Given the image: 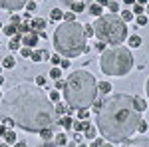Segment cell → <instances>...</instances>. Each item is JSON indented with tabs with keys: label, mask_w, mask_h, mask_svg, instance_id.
<instances>
[{
	"label": "cell",
	"mask_w": 149,
	"mask_h": 147,
	"mask_svg": "<svg viewBox=\"0 0 149 147\" xmlns=\"http://www.w3.org/2000/svg\"><path fill=\"white\" fill-rule=\"evenodd\" d=\"M0 117H10L26 131H42L56 123L58 113L48 93L32 86H18L2 100Z\"/></svg>",
	"instance_id": "1"
},
{
	"label": "cell",
	"mask_w": 149,
	"mask_h": 147,
	"mask_svg": "<svg viewBox=\"0 0 149 147\" xmlns=\"http://www.w3.org/2000/svg\"><path fill=\"white\" fill-rule=\"evenodd\" d=\"M95 117H97V127L102 135L109 143H123L137 131L141 111L135 105L133 95L115 93L102 102V107Z\"/></svg>",
	"instance_id": "2"
},
{
	"label": "cell",
	"mask_w": 149,
	"mask_h": 147,
	"mask_svg": "<svg viewBox=\"0 0 149 147\" xmlns=\"http://www.w3.org/2000/svg\"><path fill=\"white\" fill-rule=\"evenodd\" d=\"M64 100L70 109H88L97 100V82L90 72L76 70L64 84Z\"/></svg>",
	"instance_id": "3"
},
{
	"label": "cell",
	"mask_w": 149,
	"mask_h": 147,
	"mask_svg": "<svg viewBox=\"0 0 149 147\" xmlns=\"http://www.w3.org/2000/svg\"><path fill=\"white\" fill-rule=\"evenodd\" d=\"M54 46L58 54L64 58H76L88 50L86 46V32L80 22H64L54 32Z\"/></svg>",
	"instance_id": "4"
},
{
	"label": "cell",
	"mask_w": 149,
	"mask_h": 147,
	"mask_svg": "<svg viewBox=\"0 0 149 147\" xmlns=\"http://www.w3.org/2000/svg\"><path fill=\"white\" fill-rule=\"evenodd\" d=\"M100 66H102V72L105 76H125L133 68V54L123 46L103 50Z\"/></svg>",
	"instance_id": "5"
},
{
	"label": "cell",
	"mask_w": 149,
	"mask_h": 147,
	"mask_svg": "<svg viewBox=\"0 0 149 147\" xmlns=\"http://www.w3.org/2000/svg\"><path fill=\"white\" fill-rule=\"evenodd\" d=\"M93 36H97L105 44L117 46L127 38V26L115 14H105V16L102 14L93 24Z\"/></svg>",
	"instance_id": "6"
},
{
	"label": "cell",
	"mask_w": 149,
	"mask_h": 147,
	"mask_svg": "<svg viewBox=\"0 0 149 147\" xmlns=\"http://www.w3.org/2000/svg\"><path fill=\"white\" fill-rule=\"evenodd\" d=\"M28 4V0H0V6L4 10H20Z\"/></svg>",
	"instance_id": "7"
},
{
	"label": "cell",
	"mask_w": 149,
	"mask_h": 147,
	"mask_svg": "<svg viewBox=\"0 0 149 147\" xmlns=\"http://www.w3.org/2000/svg\"><path fill=\"white\" fill-rule=\"evenodd\" d=\"M38 40H40V34H38L36 30H30L28 34L22 36V44L26 46V48H34V46L38 44Z\"/></svg>",
	"instance_id": "8"
},
{
	"label": "cell",
	"mask_w": 149,
	"mask_h": 147,
	"mask_svg": "<svg viewBox=\"0 0 149 147\" xmlns=\"http://www.w3.org/2000/svg\"><path fill=\"white\" fill-rule=\"evenodd\" d=\"M123 147H149V137H135V139H125Z\"/></svg>",
	"instance_id": "9"
},
{
	"label": "cell",
	"mask_w": 149,
	"mask_h": 147,
	"mask_svg": "<svg viewBox=\"0 0 149 147\" xmlns=\"http://www.w3.org/2000/svg\"><path fill=\"white\" fill-rule=\"evenodd\" d=\"M44 28H46V20L44 18H36L30 24V30H36V32H44Z\"/></svg>",
	"instance_id": "10"
},
{
	"label": "cell",
	"mask_w": 149,
	"mask_h": 147,
	"mask_svg": "<svg viewBox=\"0 0 149 147\" xmlns=\"http://www.w3.org/2000/svg\"><path fill=\"white\" fill-rule=\"evenodd\" d=\"M20 44H22V34H18V32H16V34L12 36V40H10V44H8V48L14 52V50H20Z\"/></svg>",
	"instance_id": "11"
},
{
	"label": "cell",
	"mask_w": 149,
	"mask_h": 147,
	"mask_svg": "<svg viewBox=\"0 0 149 147\" xmlns=\"http://www.w3.org/2000/svg\"><path fill=\"white\" fill-rule=\"evenodd\" d=\"M72 127H74L76 131H80V133H81V131H88V129L92 127V123H90V121H86V119H81V121H74Z\"/></svg>",
	"instance_id": "12"
},
{
	"label": "cell",
	"mask_w": 149,
	"mask_h": 147,
	"mask_svg": "<svg viewBox=\"0 0 149 147\" xmlns=\"http://www.w3.org/2000/svg\"><path fill=\"white\" fill-rule=\"evenodd\" d=\"M56 123H60L64 129H70V127L74 125V119H72V117H68V115H64V117H62L60 121H56Z\"/></svg>",
	"instance_id": "13"
},
{
	"label": "cell",
	"mask_w": 149,
	"mask_h": 147,
	"mask_svg": "<svg viewBox=\"0 0 149 147\" xmlns=\"http://www.w3.org/2000/svg\"><path fill=\"white\" fill-rule=\"evenodd\" d=\"M4 141H6L8 145H14V143H16V131L8 129V131H6V135H4Z\"/></svg>",
	"instance_id": "14"
},
{
	"label": "cell",
	"mask_w": 149,
	"mask_h": 147,
	"mask_svg": "<svg viewBox=\"0 0 149 147\" xmlns=\"http://www.w3.org/2000/svg\"><path fill=\"white\" fill-rule=\"evenodd\" d=\"M111 90H113V88H111V84H107V82H100V84H97V91H102V93H109Z\"/></svg>",
	"instance_id": "15"
},
{
	"label": "cell",
	"mask_w": 149,
	"mask_h": 147,
	"mask_svg": "<svg viewBox=\"0 0 149 147\" xmlns=\"http://www.w3.org/2000/svg\"><path fill=\"white\" fill-rule=\"evenodd\" d=\"M2 32H4L6 36H10V38H12V36L18 32V26H16V24H12V26H4V28H2Z\"/></svg>",
	"instance_id": "16"
},
{
	"label": "cell",
	"mask_w": 149,
	"mask_h": 147,
	"mask_svg": "<svg viewBox=\"0 0 149 147\" xmlns=\"http://www.w3.org/2000/svg\"><path fill=\"white\" fill-rule=\"evenodd\" d=\"M50 16H52V20H54V22H60V20L64 18V10H60V8H54Z\"/></svg>",
	"instance_id": "17"
},
{
	"label": "cell",
	"mask_w": 149,
	"mask_h": 147,
	"mask_svg": "<svg viewBox=\"0 0 149 147\" xmlns=\"http://www.w3.org/2000/svg\"><path fill=\"white\" fill-rule=\"evenodd\" d=\"M90 14H92V16H97V18H100V16H102V6L93 2L92 6H90Z\"/></svg>",
	"instance_id": "18"
},
{
	"label": "cell",
	"mask_w": 149,
	"mask_h": 147,
	"mask_svg": "<svg viewBox=\"0 0 149 147\" xmlns=\"http://www.w3.org/2000/svg\"><path fill=\"white\" fill-rule=\"evenodd\" d=\"M68 111H70L68 103H66V105H64V103L60 102V103H58V105H56V113H58V115H66V113H68Z\"/></svg>",
	"instance_id": "19"
},
{
	"label": "cell",
	"mask_w": 149,
	"mask_h": 147,
	"mask_svg": "<svg viewBox=\"0 0 149 147\" xmlns=\"http://www.w3.org/2000/svg\"><path fill=\"white\" fill-rule=\"evenodd\" d=\"M127 44L131 46V48H139V46H141V38H139V36H131V38L127 40Z\"/></svg>",
	"instance_id": "20"
},
{
	"label": "cell",
	"mask_w": 149,
	"mask_h": 147,
	"mask_svg": "<svg viewBox=\"0 0 149 147\" xmlns=\"http://www.w3.org/2000/svg\"><path fill=\"white\" fill-rule=\"evenodd\" d=\"M135 105H137L139 111H145L147 109V103H145V100H141V98H135Z\"/></svg>",
	"instance_id": "21"
},
{
	"label": "cell",
	"mask_w": 149,
	"mask_h": 147,
	"mask_svg": "<svg viewBox=\"0 0 149 147\" xmlns=\"http://www.w3.org/2000/svg\"><path fill=\"white\" fill-rule=\"evenodd\" d=\"M14 64H16V60H14V58H4V60H2V66H4V68H14Z\"/></svg>",
	"instance_id": "22"
},
{
	"label": "cell",
	"mask_w": 149,
	"mask_h": 147,
	"mask_svg": "<svg viewBox=\"0 0 149 147\" xmlns=\"http://www.w3.org/2000/svg\"><path fill=\"white\" fill-rule=\"evenodd\" d=\"M72 10L80 14V12H84V10H86V4H84V2H76V4H72Z\"/></svg>",
	"instance_id": "23"
},
{
	"label": "cell",
	"mask_w": 149,
	"mask_h": 147,
	"mask_svg": "<svg viewBox=\"0 0 149 147\" xmlns=\"http://www.w3.org/2000/svg\"><path fill=\"white\" fill-rule=\"evenodd\" d=\"M56 143H58V145H66V143H68V135H66V133L56 135Z\"/></svg>",
	"instance_id": "24"
},
{
	"label": "cell",
	"mask_w": 149,
	"mask_h": 147,
	"mask_svg": "<svg viewBox=\"0 0 149 147\" xmlns=\"http://www.w3.org/2000/svg\"><path fill=\"white\" fill-rule=\"evenodd\" d=\"M60 76H62V68H52V72H50V78H54V79H60Z\"/></svg>",
	"instance_id": "25"
},
{
	"label": "cell",
	"mask_w": 149,
	"mask_h": 147,
	"mask_svg": "<svg viewBox=\"0 0 149 147\" xmlns=\"http://www.w3.org/2000/svg\"><path fill=\"white\" fill-rule=\"evenodd\" d=\"M121 20H123V22L133 20V12H131V10H123V14H121Z\"/></svg>",
	"instance_id": "26"
},
{
	"label": "cell",
	"mask_w": 149,
	"mask_h": 147,
	"mask_svg": "<svg viewBox=\"0 0 149 147\" xmlns=\"http://www.w3.org/2000/svg\"><path fill=\"white\" fill-rule=\"evenodd\" d=\"M84 32H86V38L93 36V26H90V24H84Z\"/></svg>",
	"instance_id": "27"
},
{
	"label": "cell",
	"mask_w": 149,
	"mask_h": 147,
	"mask_svg": "<svg viewBox=\"0 0 149 147\" xmlns=\"http://www.w3.org/2000/svg\"><path fill=\"white\" fill-rule=\"evenodd\" d=\"M50 62H52L54 66H60V62H62V56H60V54H54V56H50Z\"/></svg>",
	"instance_id": "28"
},
{
	"label": "cell",
	"mask_w": 149,
	"mask_h": 147,
	"mask_svg": "<svg viewBox=\"0 0 149 147\" xmlns=\"http://www.w3.org/2000/svg\"><path fill=\"white\" fill-rule=\"evenodd\" d=\"M147 24V16L145 14H139L137 16V26H145Z\"/></svg>",
	"instance_id": "29"
},
{
	"label": "cell",
	"mask_w": 149,
	"mask_h": 147,
	"mask_svg": "<svg viewBox=\"0 0 149 147\" xmlns=\"http://www.w3.org/2000/svg\"><path fill=\"white\" fill-rule=\"evenodd\" d=\"M40 135H42V139H52V131H50V129H42V131H40Z\"/></svg>",
	"instance_id": "30"
},
{
	"label": "cell",
	"mask_w": 149,
	"mask_h": 147,
	"mask_svg": "<svg viewBox=\"0 0 149 147\" xmlns=\"http://www.w3.org/2000/svg\"><path fill=\"white\" fill-rule=\"evenodd\" d=\"M48 98H50V100H52V102H60V91H50V95H48Z\"/></svg>",
	"instance_id": "31"
},
{
	"label": "cell",
	"mask_w": 149,
	"mask_h": 147,
	"mask_svg": "<svg viewBox=\"0 0 149 147\" xmlns=\"http://www.w3.org/2000/svg\"><path fill=\"white\" fill-rule=\"evenodd\" d=\"M32 62H42V52H32Z\"/></svg>",
	"instance_id": "32"
},
{
	"label": "cell",
	"mask_w": 149,
	"mask_h": 147,
	"mask_svg": "<svg viewBox=\"0 0 149 147\" xmlns=\"http://www.w3.org/2000/svg\"><path fill=\"white\" fill-rule=\"evenodd\" d=\"M88 115H90L88 109H78V117H80V119H88Z\"/></svg>",
	"instance_id": "33"
},
{
	"label": "cell",
	"mask_w": 149,
	"mask_h": 147,
	"mask_svg": "<svg viewBox=\"0 0 149 147\" xmlns=\"http://www.w3.org/2000/svg\"><path fill=\"white\" fill-rule=\"evenodd\" d=\"M86 137H90V139H95V127H90V129H88V131H86Z\"/></svg>",
	"instance_id": "34"
},
{
	"label": "cell",
	"mask_w": 149,
	"mask_h": 147,
	"mask_svg": "<svg viewBox=\"0 0 149 147\" xmlns=\"http://www.w3.org/2000/svg\"><path fill=\"white\" fill-rule=\"evenodd\" d=\"M131 12L139 16V14H143V6H139V4H133V10H131Z\"/></svg>",
	"instance_id": "35"
},
{
	"label": "cell",
	"mask_w": 149,
	"mask_h": 147,
	"mask_svg": "<svg viewBox=\"0 0 149 147\" xmlns=\"http://www.w3.org/2000/svg\"><path fill=\"white\" fill-rule=\"evenodd\" d=\"M46 84V76H36V86H44Z\"/></svg>",
	"instance_id": "36"
},
{
	"label": "cell",
	"mask_w": 149,
	"mask_h": 147,
	"mask_svg": "<svg viewBox=\"0 0 149 147\" xmlns=\"http://www.w3.org/2000/svg\"><path fill=\"white\" fill-rule=\"evenodd\" d=\"M102 143H103V139L102 137H95V139H93V143L90 147H102Z\"/></svg>",
	"instance_id": "37"
},
{
	"label": "cell",
	"mask_w": 149,
	"mask_h": 147,
	"mask_svg": "<svg viewBox=\"0 0 149 147\" xmlns=\"http://www.w3.org/2000/svg\"><path fill=\"white\" fill-rule=\"evenodd\" d=\"M64 22H74V14L72 12H66L64 14Z\"/></svg>",
	"instance_id": "38"
},
{
	"label": "cell",
	"mask_w": 149,
	"mask_h": 147,
	"mask_svg": "<svg viewBox=\"0 0 149 147\" xmlns=\"http://www.w3.org/2000/svg\"><path fill=\"white\" fill-rule=\"evenodd\" d=\"M137 129H139V131H141V133H145V131H147V123H145V121H139Z\"/></svg>",
	"instance_id": "39"
},
{
	"label": "cell",
	"mask_w": 149,
	"mask_h": 147,
	"mask_svg": "<svg viewBox=\"0 0 149 147\" xmlns=\"http://www.w3.org/2000/svg\"><path fill=\"white\" fill-rule=\"evenodd\" d=\"M22 56L24 58H30V56H32V48H22Z\"/></svg>",
	"instance_id": "40"
},
{
	"label": "cell",
	"mask_w": 149,
	"mask_h": 147,
	"mask_svg": "<svg viewBox=\"0 0 149 147\" xmlns=\"http://www.w3.org/2000/svg\"><path fill=\"white\" fill-rule=\"evenodd\" d=\"M107 6H109V10H111V14H115V12H117V8H119V6H117V2H109Z\"/></svg>",
	"instance_id": "41"
},
{
	"label": "cell",
	"mask_w": 149,
	"mask_h": 147,
	"mask_svg": "<svg viewBox=\"0 0 149 147\" xmlns=\"http://www.w3.org/2000/svg\"><path fill=\"white\" fill-rule=\"evenodd\" d=\"M95 50L103 52V50H105V42H102V40H100V42H95Z\"/></svg>",
	"instance_id": "42"
},
{
	"label": "cell",
	"mask_w": 149,
	"mask_h": 147,
	"mask_svg": "<svg viewBox=\"0 0 149 147\" xmlns=\"http://www.w3.org/2000/svg\"><path fill=\"white\" fill-rule=\"evenodd\" d=\"M26 10H28V12L36 10V2H34V0H32V2H28V4H26Z\"/></svg>",
	"instance_id": "43"
},
{
	"label": "cell",
	"mask_w": 149,
	"mask_h": 147,
	"mask_svg": "<svg viewBox=\"0 0 149 147\" xmlns=\"http://www.w3.org/2000/svg\"><path fill=\"white\" fill-rule=\"evenodd\" d=\"M12 24H16V26H18V24H20V16H18V14H12Z\"/></svg>",
	"instance_id": "44"
},
{
	"label": "cell",
	"mask_w": 149,
	"mask_h": 147,
	"mask_svg": "<svg viewBox=\"0 0 149 147\" xmlns=\"http://www.w3.org/2000/svg\"><path fill=\"white\" fill-rule=\"evenodd\" d=\"M60 68H62V70L70 68V60H62V62H60Z\"/></svg>",
	"instance_id": "45"
},
{
	"label": "cell",
	"mask_w": 149,
	"mask_h": 147,
	"mask_svg": "<svg viewBox=\"0 0 149 147\" xmlns=\"http://www.w3.org/2000/svg\"><path fill=\"white\" fill-rule=\"evenodd\" d=\"M95 105H93V113H95V115H97V111H100V107H102V102H97V100H95Z\"/></svg>",
	"instance_id": "46"
},
{
	"label": "cell",
	"mask_w": 149,
	"mask_h": 147,
	"mask_svg": "<svg viewBox=\"0 0 149 147\" xmlns=\"http://www.w3.org/2000/svg\"><path fill=\"white\" fill-rule=\"evenodd\" d=\"M6 131H8V129H6V125H2V123H0V137H4V135H6Z\"/></svg>",
	"instance_id": "47"
},
{
	"label": "cell",
	"mask_w": 149,
	"mask_h": 147,
	"mask_svg": "<svg viewBox=\"0 0 149 147\" xmlns=\"http://www.w3.org/2000/svg\"><path fill=\"white\" fill-rule=\"evenodd\" d=\"M42 60H50V54H48V50H42Z\"/></svg>",
	"instance_id": "48"
},
{
	"label": "cell",
	"mask_w": 149,
	"mask_h": 147,
	"mask_svg": "<svg viewBox=\"0 0 149 147\" xmlns=\"http://www.w3.org/2000/svg\"><path fill=\"white\" fill-rule=\"evenodd\" d=\"M14 147H28V145H26L24 141H16V143H14Z\"/></svg>",
	"instance_id": "49"
},
{
	"label": "cell",
	"mask_w": 149,
	"mask_h": 147,
	"mask_svg": "<svg viewBox=\"0 0 149 147\" xmlns=\"http://www.w3.org/2000/svg\"><path fill=\"white\" fill-rule=\"evenodd\" d=\"M56 88H58V90H62V88H64V82H62V79H58V82H56Z\"/></svg>",
	"instance_id": "50"
},
{
	"label": "cell",
	"mask_w": 149,
	"mask_h": 147,
	"mask_svg": "<svg viewBox=\"0 0 149 147\" xmlns=\"http://www.w3.org/2000/svg\"><path fill=\"white\" fill-rule=\"evenodd\" d=\"M95 4H100V6H105V4H109L107 0H95Z\"/></svg>",
	"instance_id": "51"
},
{
	"label": "cell",
	"mask_w": 149,
	"mask_h": 147,
	"mask_svg": "<svg viewBox=\"0 0 149 147\" xmlns=\"http://www.w3.org/2000/svg\"><path fill=\"white\" fill-rule=\"evenodd\" d=\"M135 4H139V6H145V4H147V0H135Z\"/></svg>",
	"instance_id": "52"
},
{
	"label": "cell",
	"mask_w": 149,
	"mask_h": 147,
	"mask_svg": "<svg viewBox=\"0 0 149 147\" xmlns=\"http://www.w3.org/2000/svg\"><path fill=\"white\" fill-rule=\"evenodd\" d=\"M123 2H125L127 6H133V4H135V0H123Z\"/></svg>",
	"instance_id": "53"
},
{
	"label": "cell",
	"mask_w": 149,
	"mask_h": 147,
	"mask_svg": "<svg viewBox=\"0 0 149 147\" xmlns=\"http://www.w3.org/2000/svg\"><path fill=\"white\" fill-rule=\"evenodd\" d=\"M64 2H68V4H76V2H81V0H64Z\"/></svg>",
	"instance_id": "54"
},
{
	"label": "cell",
	"mask_w": 149,
	"mask_h": 147,
	"mask_svg": "<svg viewBox=\"0 0 149 147\" xmlns=\"http://www.w3.org/2000/svg\"><path fill=\"white\" fill-rule=\"evenodd\" d=\"M102 147H113L111 143H102Z\"/></svg>",
	"instance_id": "55"
},
{
	"label": "cell",
	"mask_w": 149,
	"mask_h": 147,
	"mask_svg": "<svg viewBox=\"0 0 149 147\" xmlns=\"http://www.w3.org/2000/svg\"><path fill=\"white\" fill-rule=\"evenodd\" d=\"M0 147H10V145H8V143H6V141H4V143H0Z\"/></svg>",
	"instance_id": "56"
},
{
	"label": "cell",
	"mask_w": 149,
	"mask_h": 147,
	"mask_svg": "<svg viewBox=\"0 0 149 147\" xmlns=\"http://www.w3.org/2000/svg\"><path fill=\"white\" fill-rule=\"evenodd\" d=\"M2 84H4V78H2V76H0V86H2Z\"/></svg>",
	"instance_id": "57"
},
{
	"label": "cell",
	"mask_w": 149,
	"mask_h": 147,
	"mask_svg": "<svg viewBox=\"0 0 149 147\" xmlns=\"http://www.w3.org/2000/svg\"><path fill=\"white\" fill-rule=\"evenodd\" d=\"M78 147H88V145H86V143H80V145H78Z\"/></svg>",
	"instance_id": "58"
},
{
	"label": "cell",
	"mask_w": 149,
	"mask_h": 147,
	"mask_svg": "<svg viewBox=\"0 0 149 147\" xmlns=\"http://www.w3.org/2000/svg\"><path fill=\"white\" fill-rule=\"evenodd\" d=\"M147 95H149V82H147Z\"/></svg>",
	"instance_id": "59"
},
{
	"label": "cell",
	"mask_w": 149,
	"mask_h": 147,
	"mask_svg": "<svg viewBox=\"0 0 149 147\" xmlns=\"http://www.w3.org/2000/svg\"><path fill=\"white\" fill-rule=\"evenodd\" d=\"M147 12H149V4H147Z\"/></svg>",
	"instance_id": "60"
},
{
	"label": "cell",
	"mask_w": 149,
	"mask_h": 147,
	"mask_svg": "<svg viewBox=\"0 0 149 147\" xmlns=\"http://www.w3.org/2000/svg\"><path fill=\"white\" fill-rule=\"evenodd\" d=\"M0 28H2V24H0Z\"/></svg>",
	"instance_id": "61"
},
{
	"label": "cell",
	"mask_w": 149,
	"mask_h": 147,
	"mask_svg": "<svg viewBox=\"0 0 149 147\" xmlns=\"http://www.w3.org/2000/svg\"><path fill=\"white\" fill-rule=\"evenodd\" d=\"M0 72H2V70H0Z\"/></svg>",
	"instance_id": "62"
},
{
	"label": "cell",
	"mask_w": 149,
	"mask_h": 147,
	"mask_svg": "<svg viewBox=\"0 0 149 147\" xmlns=\"http://www.w3.org/2000/svg\"><path fill=\"white\" fill-rule=\"evenodd\" d=\"M0 95H2V93H0Z\"/></svg>",
	"instance_id": "63"
},
{
	"label": "cell",
	"mask_w": 149,
	"mask_h": 147,
	"mask_svg": "<svg viewBox=\"0 0 149 147\" xmlns=\"http://www.w3.org/2000/svg\"><path fill=\"white\" fill-rule=\"evenodd\" d=\"M34 2H36V0H34Z\"/></svg>",
	"instance_id": "64"
}]
</instances>
